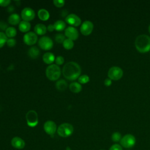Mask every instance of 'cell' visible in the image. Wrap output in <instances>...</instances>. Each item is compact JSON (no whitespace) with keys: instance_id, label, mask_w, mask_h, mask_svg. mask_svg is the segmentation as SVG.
I'll return each instance as SVG.
<instances>
[{"instance_id":"cell-34","label":"cell","mask_w":150,"mask_h":150,"mask_svg":"<svg viewBox=\"0 0 150 150\" xmlns=\"http://www.w3.org/2000/svg\"><path fill=\"white\" fill-rule=\"evenodd\" d=\"M109 150H122V148L120 145L118 144H115L110 146Z\"/></svg>"},{"instance_id":"cell-36","label":"cell","mask_w":150,"mask_h":150,"mask_svg":"<svg viewBox=\"0 0 150 150\" xmlns=\"http://www.w3.org/2000/svg\"><path fill=\"white\" fill-rule=\"evenodd\" d=\"M11 3L10 0H0V6H6Z\"/></svg>"},{"instance_id":"cell-30","label":"cell","mask_w":150,"mask_h":150,"mask_svg":"<svg viewBox=\"0 0 150 150\" xmlns=\"http://www.w3.org/2000/svg\"><path fill=\"white\" fill-rule=\"evenodd\" d=\"M65 39V35L62 33H58L55 36V40L59 43H63Z\"/></svg>"},{"instance_id":"cell-11","label":"cell","mask_w":150,"mask_h":150,"mask_svg":"<svg viewBox=\"0 0 150 150\" xmlns=\"http://www.w3.org/2000/svg\"><path fill=\"white\" fill-rule=\"evenodd\" d=\"M43 129L44 131L50 135H53L56 130H57V126L56 123L52 121V120H48L45 122V123L43 125Z\"/></svg>"},{"instance_id":"cell-14","label":"cell","mask_w":150,"mask_h":150,"mask_svg":"<svg viewBox=\"0 0 150 150\" xmlns=\"http://www.w3.org/2000/svg\"><path fill=\"white\" fill-rule=\"evenodd\" d=\"M64 34L68 39L72 40H76L79 37V32L76 28L73 26H68L64 30Z\"/></svg>"},{"instance_id":"cell-1","label":"cell","mask_w":150,"mask_h":150,"mask_svg":"<svg viewBox=\"0 0 150 150\" xmlns=\"http://www.w3.org/2000/svg\"><path fill=\"white\" fill-rule=\"evenodd\" d=\"M63 76L67 80H74L80 77L81 67L74 62H69L64 64L62 69Z\"/></svg>"},{"instance_id":"cell-18","label":"cell","mask_w":150,"mask_h":150,"mask_svg":"<svg viewBox=\"0 0 150 150\" xmlns=\"http://www.w3.org/2000/svg\"><path fill=\"white\" fill-rule=\"evenodd\" d=\"M43 60L46 64H51L55 60L54 55L51 52H46L43 56Z\"/></svg>"},{"instance_id":"cell-15","label":"cell","mask_w":150,"mask_h":150,"mask_svg":"<svg viewBox=\"0 0 150 150\" xmlns=\"http://www.w3.org/2000/svg\"><path fill=\"white\" fill-rule=\"evenodd\" d=\"M12 146L16 149H23L25 146V142L23 139L18 137H13L11 140Z\"/></svg>"},{"instance_id":"cell-5","label":"cell","mask_w":150,"mask_h":150,"mask_svg":"<svg viewBox=\"0 0 150 150\" xmlns=\"http://www.w3.org/2000/svg\"><path fill=\"white\" fill-rule=\"evenodd\" d=\"M120 145L125 148L129 149L133 147L136 143L135 137L130 134L123 136L120 141Z\"/></svg>"},{"instance_id":"cell-31","label":"cell","mask_w":150,"mask_h":150,"mask_svg":"<svg viewBox=\"0 0 150 150\" xmlns=\"http://www.w3.org/2000/svg\"><path fill=\"white\" fill-rule=\"evenodd\" d=\"M16 43V40L13 38H9L6 41L7 45L10 47H13L14 46H15Z\"/></svg>"},{"instance_id":"cell-3","label":"cell","mask_w":150,"mask_h":150,"mask_svg":"<svg viewBox=\"0 0 150 150\" xmlns=\"http://www.w3.org/2000/svg\"><path fill=\"white\" fill-rule=\"evenodd\" d=\"M61 74V70L60 67L55 64H52L47 66L46 69V75L47 77L52 80H57Z\"/></svg>"},{"instance_id":"cell-9","label":"cell","mask_w":150,"mask_h":150,"mask_svg":"<svg viewBox=\"0 0 150 150\" xmlns=\"http://www.w3.org/2000/svg\"><path fill=\"white\" fill-rule=\"evenodd\" d=\"M21 17L23 21L28 22L32 21L35 17V11L30 8H24L21 11Z\"/></svg>"},{"instance_id":"cell-40","label":"cell","mask_w":150,"mask_h":150,"mask_svg":"<svg viewBox=\"0 0 150 150\" xmlns=\"http://www.w3.org/2000/svg\"><path fill=\"white\" fill-rule=\"evenodd\" d=\"M100 150H104V149H100Z\"/></svg>"},{"instance_id":"cell-19","label":"cell","mask_w":150,"mask_h":150,"mask_svg":"<svg viewBox=\"0 0 150 150\" xmlns=\"http://www.w3.org/2000/svg\"><path fill=\"white\" fill-rule=\"evenodd\" d=\"M30 28H31L30 23L28 21H22L19 24V29L20 31L22 32H28L30 29Z\"/></svg>"},{"instance_id":"cell-20","label":"cell","mask_w":150,"mask_h":150,"mask_svg":"<svg viewBox=\"0 0 150 150\" xmlns=\"http://www.w3.org/2000/svg\"><path fill=\"white\" fill-rule=\"evenodd\" d=\"M28 53L30 57L32 59H36L39 56L40 51L36 46H32L30 48H29Z\"/></svg>"},{"instance_id":"cell-27","label":"cell","mask_w":150,"mask_h":150,"mask_svg":"<svg viewBox=\"0 0 150 150\" xmlns=\"http://www.w3.org/2000/svg\"><path fill=\"white\" fill-rule=\"evenodd\" d=\"M111 140L115 142H120L122 138L121 134L119 132H115L111 135Z\"/></svg>"},{"instance_id":"cell-33","label":"cell","mask_w":150,"mask_h":150,"mask_svg":"<svg viewBox=\"0 0 150 150\" xmlns=\"http://www.w3.org/2000/svg\"><path fill=\"white\" fill-rule=\"evenodd\" d=\"M64 62V59L63 57L62 56H58L56 59H55V62L57 65H61Z\"/></svg>"},{"instance_id":"cell-8","label":"cell","mask_w":150,"mask_h":150,"mask_svg":"<svg viewBox=\"0 0 150 150\" xmlns=\"http://www.w3.org/2000/svg\"><path fill=\"white\" fill-rule=\"evenodd\" d=\"M38 45L43 50H48L52 48L53 46V42L51 38L48 36H42L41 37L39 41Z\"/></svg>"},{"instance_id":"cell-17","label":"cell","mask_w":150,"mask_h":150,"mask_svg":"<svg viewBox=\"0 0 150 150\" xmlns=\"http://www.w3.org/2000/svg\"><path fill=\"white\" fill-rule=\"evenodd\" d=\"M8 22L12 25H16L21 22L20 16L18 13H12L8 17Z\"/></svg>"},{"instance_id":"cell-6","label":"cell","mask_w":150,"mask_h":150,"mask_svg":"<svg viewBox=\"0 0 150 150\" xmlns=\"http://www.w3.org/2000/svg\"><path fill=\"white\" fill-rule=\"evenodd\" d=\"M123 76V70L118 66H112L108 71V77L111 80H118Z\"/></svg>"},{"instance_id":"cell-38","label":"cell","mask_w":150,"mask_h":150,"mask_svg":"<svg viewBox=\"0 0 150 150\" xmlns=\"http://www.w3.org/2000/svg\"><path fill=\"white\" fill-rule=\"evenodd\" d=\"M54 24H50L47 26V30L49 32H53L54 30Z\"/></svg>"},{"instance_id":"cell-28","label":"cell","mask_w":150,"mask_h":150,"mask_svg":"<svg viewBox=\"0 0 150 150\" xmlns=\"http://www.w3.org/2000/svg\"><path fill=\"white\" fill-rule=\"evenodd\" d=\"M78 81L80 84H85L90 81V78L88 75L83 74L80 76V77L78 78Z\"/></svg>"},{"instance_id":"cell-21","label":"cell","mask_w":150,"mask_h":150,"mask_svg":"<svg viewBox=\"0 0 150 150\" xmlns=\"http://www.w3.org/2000/svg\"><path fill=\"white\" fill-rule=\"evenodd\" d=\"M38 15L40 19L42 21H47L50 16L49 12L45 9H40L38 11Z\"/></svg>"},{"instance_id":"cell-4","label":"cell","mask_w":150,"mask_h":150,"mask_svg":"<svg viewBox=\"0 0 150 150\" xmlns=\"http://www.w3.org/2000/svg\"><path fill=\"white\" fill-rule=\"evenodd\" d=\"M74 131L73 127L69 123H63L60 125L57 129L58 135L62 137H67L70 136Z\"/></svg>"},{"instance_id":"cell-39","label":"cell","mask_w":150,"mask_h":150,"mask_svg":"<svg viewBox=\"0 0 150 150\" xmlns=\"http://www.w3.org/2000/svg\"><path fill=\"white\" fill-rule=\"evenodd\" d=\"M148 31H149V33H150V25H149V26H148Z\"/></svg>"},{"instance_id":"cell-26","label":"cell","mask_w":150,"mask_h":150,"mask_svg":"<svg viewBox=\"0 0 150 150\" xmlns=\"http://www.w3.org/2000/svg\"><path fill=\"white\" fill-rule=\"evenodd\" d=\"M63 46L66 49H71L74 46V42L73 40L70 39H66L63 43Z\"/></svg>"},{"instance_id":"cell-12","label":"cell","mask_w":150,"mask_h":150,"mask_svg":"<svg viewBox=\"0 0 150 150\" xmlns=\"http://www.w3.org/2000/svg\"><path fill=\"white\" fill-rule=\"evenodd\" d=\"M38 40L37 35L33 32H29L23 36V41L28 45H33L36 43Z\"/></svg>"},{"instance_id":"cell-35","label":"cell","mask_w":150,"mask_h":150,"mask_svg":"<svg viewBox=\"0 0 150 150\" xmlns=\"http://www.w3.org/2000/svg\"><path fill=\"white\" fill-rule=\"evenodd\" d=\"M8 25L6 22L4 21H0V30L3 31V30H6V29L8 28Z\"/></svg>"},{"instance_id":"cell-7","label":"cell","mask_w":150,"mask_h":150,"mask_svg":"<svg viewBox=\"0 0 150 150\" xmlns=\"http://www.w3.org/2000/svg\"><path fill=\"white\" fill-rule=\"evenodd\" d=\"M27 124L30 127H34L38 123V116L37 112L34 110L29 111L26 114Z\"/></svg>"},{"instance_id":"cell-32","label":"cell","mask_w":150,"mask_h":150,"mask_svg":"<svg viewBox=\"0 0 150 150\" xmlns=\"http://www.w3.org/2000/svg\"><path fill=\"white\" fill-rule=\"evenodd\" d=\"M53 2L56 6L60 8L64 5L65 1L64 0H54Z\"/></svg>"},{"instance_id":"cell-10","label":"cell","mask_w":150,"mask_h":150,"mask_svg":"<svg viewBox=\"0 0 150 150\" xmlns=\"http://www.w3.org/2000/svg\"><path fill=\"white\" fill-rule=\"evenodd\" d=\"M94 28L93 23L90 21H86L83 22L80 27L81 33L87 36L91 33Z\"/></svg>"},{"instance_id":"cell-24","label":"cell","mask_w":150,"mask_h":150,"mask_svg":"<svg viewBox=\"0 0 150 150\" xmlns=\"http://www.w3.org/2000/svg\"><path fill=\"white\" fill-rule=\"evenodd\" d=\"M66 23L64 21L62 20H58L56 21L54 23V26L55 30L57 31H62L63 30L66 28Z\"/></svg>"},{"instance_id":"cell-37","label":"cell","mask_w":150,"mask_h":150,"mask_svg":"<svg viewBox=\"0 0 150 150\" xmlns=\"http://www.w3.org/2000/svg\"><path fill=\"white\" fill-rule=\"evenodd\" d=\"M104 85H105V86L109 87V86H110L111 85V84H112V80H111L110 79H109V78L105 79V80H104Z\"/></svg>"},{"instance_id":"cell-13","label":"cell","mask_w":150,"mask_h":150,"mask_svg":"<svg viewBox=\"0 0 150 150\" xmlns=\"http://www.w3.org/2000/svg\"><path fill=\"white\" fill-rule=\"evenodd\" d=\"M66 22L72 26H78L81 24V21L80 17L74 13H70L65 18Z\"/></svg>"},{"instance_id":"cell-16","label":"cell","mask_w":150,"mask_h":150,"mask_svg":"<svg viewBox=\"0 0 150 150\" xmlns=\"http://www.w3.org/2000/svg\"><path fill=\"white\" fill-rule=\"evenodd\" d=\"M34 30L35 33H37L39 35H43L46 33L47 30V28L44 24L42 23H38L35 25L34 28Z\"/></svg>"},{"instance_id":"cell-25","label":"cell","mask_w":150,"mask_h":150,"mask_svg":"<svg viewBox=\"0 0 150 150\" xmlns=\"http://www.w3.org/2000/svg\"><path fill=\"white\" fill-rule=\"evenodd\" d=\"M16 33H17L16 29L14 27H12V26L8 27L5 30L6 36L10 38H12L15 36L16 35Z\"/></svg>"},{"instance_id":"cell-2","label":"cell","mask_w":150,"mask_h":150,"mask_svg":"<svg viewBox=\"0 0 150 150\" xmlns=\"http://www.w3.org/2000/svg\"><path fill=\"white\" fill-rule=\"evenodd\" d=\"M135 47L141 53H147L150 50V37L146 35H140L135 40Z\"/></svg>"},{"instance_id":"cell-22","label":"cell","mask_w":150,"mask_h":150,"mask_svg":"<svg viewBox=\"0 0 150 150\" xmlns=\"http://www.w3.org/2000/svg\"><path fill=\"white\" fill-rule=\"evenodd\" d=\"M69 88L71 91L74 93H77L81 91L82 89L81 85L77 82H73L69 85Z\"/></svg>"},{"instance_id":"cell-29","label":"cell","mask_w":150,"mask_h":150,"mask_svg":"<svg viewBox=\"0 0 150 150\" xmlns=\"http://www.w3.org/2000/svg\"><path fill=\"white\" fill-rule=\"evenodd\" d=\"M7 40V36H6L5 33L2 32H0V48L4 46V45L6 43Z\"/></svg>"},{"instance_id":"cell-23","label":"cell","mask_w":150,"mask_h":150,"mask_svg":"<svg viewBox=\"0 0 150 150\" xmlns=\"http://www.w3.org/2000/svg\"><path fill=\"white\" fill-rule=\"evenodd\" d=\"M67 87V82L63 80V79H60L56 83V87L58 90L60 91H63Z\"/></svg>"}]
</instances>
